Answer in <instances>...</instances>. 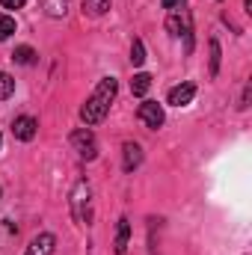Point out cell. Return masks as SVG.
<instances>
[{
	"instance_id": "obj_1",
	"label": "cell",
	"mask_w": 252,
	"mask_h": 255,
	"mask_svg": "<svg viewBox=\"0 0 252 255\" xmlns=\"http://www.w3.org/2000/svg\"><path fill=\"white\" fill-rule=\"evenodd\" d=\"M116 89H119L116 77H101V80H98L95 92H92L89 101L80 107L83 125H98V122H104V116L110 113V104H113V98H116Z\"/></svg>"
},
{
	"instance_id": "obj_2",
	"label": "cell",
	"mask_w": 252,
	"mask_h": 255,
	"mask_svg": "<svg viewBox=\"0 0 252 255\" xmlns=\"http://www.w3.org/2000/svg\"><path fill=\"white\" fill-rule=\"evenodd\" d=\"M71 214L80 226H86L92 220V187L86 181H77L71 190Z\"/></svg>"
},
{
	"instance_id": "obj_3",
	"label": "cell",
	"mask_w": 252,
	"mask_h": 255,
	"mask_svg": "<svg viewBox=\"0 0 252 255\" xmlns=\"http://www.w3.org/2000/svg\"><path fill=\"white\" fill-rule=\"evenodd\" d=\"M166 30L172 33V36H184L187 39V54L193 51V24H190V12L187 9H172L169 12V18H166Z\"/></svg>"
},
{
	"instance_id": "obj_4",
	"label": "cell",
	"mask_w": 252,
	"mask_h": 255,
	"mask_svg": "<svg viewBox=\"0 0 252 255\" xmlns=\"http://www.w3.org/2000/svg\"><path fill=\"white\" fill-rule=\"evenodd\" d=\"M71 145L77 148V154L83 160H95V154H98V142H95V133L89 128H77L71 133Z\"/></svg>"
},
{
	"instance_id": "obj_5",
	"label": "cell",
	"mask_w": 252,
	"mask_h": 255,
	"mask_svg": "<svg viewBox=\"0 0 252 255\" xmlns=\"http://www.w3.org/2000/svg\"><path fill=\"white\" fill-rule=\"evenodd\" d=\"M139 122L145 128H160L163 122H166V116H163V107L157 104V101H142L139 104Z\"/></svg>"
},
{
	"instance_id": "obj_6",
	"label": "cell",
	"mask_w": 252,
	"mask_h": 255,
	"mask_svg": "<svg viewBox=\"0 0 252 255\" xmlns=\"http://www.w3.org/2000/svg\"><path fill=\"white\" fill-rule=\"evenodd\" d=\"M54 247H57V238L48 235V232H42V235H36L30 241V247H27L24 255H54Z\"/></svg>"
},
{
	"instance_id": "obj_7",
	"label": "cell",
	"mask_w": 252,
	"mask_h": 255,
	"mask_svg": "<svg viewBox=\"0 0 252 255\" xmlns=\"http://www.w3.org/2000/svg\"><path fill=\"white\" fill-rule=\"evenodd\" d=\"M193 98H196V86H193V83H181V86H172V89H169V98H166V101H169L172 107H187Z\"/></svg>"
},
{
	"instance_id": "obj_8",
	"label": "cell",
	"mask_w": 252,
	"mask_h": 255,
	"mask_svg": "<svg viewBox=\"0 0 252 255\" xmlns=\"http://www.w3.org/2000/svg\"><path fill=\"white\" fill-rule=\"evenodd\" d=\"M36 128H39V122H36L33 116H18V119L12 122V133H15L18 139L30 142V139L36 136Z\"/></svg>"
},
{
	"instance_id": "obj_9",
	"label": "cell",
	"mask_w": 252,
	"mask_h": 255,
	"mask_svg": "<svg viewBox=\"0 0 252 255\" xmlns=\"http://www.w3.org/2000/svg\"><path fill=\"white\" fill-rule=\"evenodd\" d=\"M122 166H125V172H133L139 163H142V148L136 145V142H125V148H122Z\"/></svg>"
},
{
	"instance_id": "obj_10",
	"label": "cell",
	"mask_w": 252,
	"mask_h": 255,
	"mask_svg": "<svg viewBox=\"0 0 252 255\" xmlns=\"http://www.w3.org/2000/svg\"><path fill=\"white\" fill-rule=\"evenodd\" d=\"M110 3H113V0H83V12L92 15V18H101V15L110 9Z\"/></svg>"
},
{
	"instance_id": "obj_11",
	"label": "cell",
	"mask_w": 252,
	"mask_h": 255,
	"mask_svg": "<svg viewBox=\"0 0 252 255\" xmlns=\"http://www.w3.org/2000/svg\"><path fill=\"white\" fill-rule=\"evenodd\" d=\"M127 238H130V223L122 217V220H119V232H116V253L119 255L127 250Z\"/></svg>"
},
{
	"instance_id": "obj_12",
	"label": "cell",
	"mask_w": 252,
	"mask_h": 255,
	"mask_svg": "<svg viewBox=\"0 0 252 255\" xmlns=\"http://www.w3.org/2000/svg\"><path fill=\"white\" fill-rule=\"evenodd\" d=\"M148 89H151V77H148L145 71L133 74V80H130V92H133V95H145Z\"/></svg>"
},
{
	"instance_id": "obj_13",
	"label": "cell",
	"mask_w": 252,
	"mask_h": 255,
	"mask_svg": "<svg viewBox=\"0 0 252 255\" xmlns=\"http://www.w3.org/2000/svg\"><path fill=\"white\" fill-rule=\"evenodd\" d=\"M12 60H15L18 65H33V63H36V51H33L30 45H21V48H15Z\"/></svg>"
},
{
	"instance_id": "obj_14",
	"label": "cell",
	"mask_w": 252,
	"mask_h": 255,
	"mask_svg": "<svg viewBox=\"0 0 252 255\" xmlns=\"http://www.w3.org/2000/svg\"><path fill=\"white\" fill-rule=\"evenodd\" d=\"M42 3H45V12L51 18H63L68 12V0H42Z\"/></svg>"
},
{
	"instance_id": "obj_15",
	"label": "cell",
	"mask_w": 252,
	"mask_h": 255,
	"mask_svg": "<svg viewBox=\"0 0 252 255\" xmlns=\"http://www.w3.org/2000/svg\"><path fill=\"white\" fill-rule=\"evenodd\" d=\"M12 92H15V80H12L6 71H0V101L12 98Z\"/></svg>"
},
{
	"instance_id": "obj_16",
	"label": "cell",
	"mask_w": 252,
	"mask_h": 255,
	"mask_svg": "<svg viewBox=\"0 0 252 255\" xmlns=\"http://www.w3.org/2000/svg\"><path fill=\"white\" fill-rule=\"evenodd\" d=\"M130 63H133V65L145 63V48H142V42H139V39H133V45H130Z\"/></svg>"
},
{
	"instance_id": "obj_17",
	"label": "cell",
	"mask_w": 252,
	"mask_h": 255,
	"mask_svg": "<svg viewBox=\"0 0 252 255\" xmlns=\"http://www.w3.org/2000/svg\"><path fill=\"white\" fill-rule=\"evenodd\" d=\"M208 48H211V74H217V71H220V57H223V54H220V42L211 39Z\"/></svg>"
},
{
	"instance_id": "obj_18",
	"label": "cell",
	"mask_w": 252,
	"mask_h": 255,
	"mask_svg": "<svg viewBox=\"0 0 252 255\" xmlns=\"http://www.w3.org/2000/svg\"><path fill=\"white\" fill-rule=\"evenodd\" d=\"M15 33V18L9 15H0V39H9Z\"/></svg>"
},
{
	"instance_id": "obj_19",
	"label": "cell",
	"mask_w": 252,
	"mask_h": 255,
	"mask_svg": "<svg viewBox=\"0 0 252 255\" xmlns=\"http://www.w3.org/2000/svg\"><path fill=\"white\" fill-rule=\"evenodd\" d=\"M24 3H27V0H0V6H3V9H21Z\"/></svg>"
},
{
	"instance_id": "obj_20",
	"label": "cell",
	"mask_w": 252,
	"mask_h": 255,
	"mask_svg": "<svg viewBox=\"0 0 252 255\" xmlns=\"http://www.w3.org/2000/svg\"><path fill=\"white\" fill-rule=\"evenodd\" d=\"M160 3H163V9H169V12H172V9H181V6H184V0H160Z\"/></svg>"
},
{
	"instance_id": "obj_21",
	"label": "cell",
	"mask_w": 252,
	"mask_h": 255,
	"mask_svg": "<svg viewBox=\"0 0 252 255\" xmlns=\"http://www.w3.org/2000/svg\"><path fill=\"white\" fill-rule=\"evenodd\" d=\"M0 145H3V136H0Z\"/></svg>"
},
{
	"instance_id": "obj_22",
	"label": "cell",
	"mask_w": 252,
	"mask_h": 255,
	"mask_svg": "<svg viewBox=\"0 0 252 255\" xmlns=\"http://www.w3.org/2000/svg\"><path fill=\"white\" fill-rule=\"evenodd\" d=\"M0 196H3V190H0Z\"/></svg>"
}]
</instances>
